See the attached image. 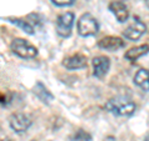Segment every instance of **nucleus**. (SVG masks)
<instances>
[{
    "instance_id": "39448f33",
    "label": "nucleus",
    "mask_w": 149,
    "mask_h": 141,
    "mask_svg": "<svg viewBox=\"0 0 149 141\" xmlns=\"http://www.w3.org/2000/svg\"><path fill=\"white\" fill-rule=\"evenodd\" d=\"M147 32V26L146 24L141 20L139 18H134L133 19V23L130 24L129 26H127L125 29L122 31V35L124 39H128V40H132V41H137L138 39Z\"/></svg>"
},
{
    "instance_id": "f257e3e1",
    "label": "nucleus",
    "mask_w": 149,
    "mask_h": 141,
    "mask_svg": "<svg viewBox=\"0 0 149 141\" xmlns=\"http://www.w3.org/2000/svg\"><path fill=\"white\" fill-rule=\"evenodd\" d=\"M104 109L116 116H132L137 110V105L128 97L116 96L106 102Z\"/></svg>"
},
{
    "instance_id": "6ab92c4d",
    "label": "nucleus",
    "mask_w": 149,
    "mask_h": 141,
    "mask_svg": "<svg viewBox=\"0 0 149 141\" xmlns=\"http://www.w3.org/2000/svg\"><path fill=\"white\" fill-rule=\"evenodd\" d=\"M0 141H14V140L10 137H5V139H0Z\"/></svg>"
},
{
    "instance_id": "7ed1b4c3",
    "label": "nucleus",
    "mask_w": 149,
    "mask_h": 141,
    "mask_svg": "<svg viewBox=\"0 0 149 141\" xmlns=\"http://www.w3.org/2000/svg\"><path fill=\"white\" fill-rule=\"evenodd\" d=\"M10 49L20 59H34L39 54L37 48H35L31 43L25 39H21V37H16L11 41Z\"/></svg>"
},
{
    "instance_id": "9b49d317",
    "label": "nucleus",
    "mask_w": 149,
    "mask_h": 141,
    "mask_svg": "<svg viewBox=\"0 0 149 141\" xmlns=\"http://www.w3.org/2000/svg\"><path fill=\"white\" fill-rule=\"evenodd\" d=\"M32 91H34L35 96L39 99V100L42 102V104H45V105H50L51 101H54V99H55V96L52 95V92H51L41 81H37L35 84L34 89H32Z\"/></svg>"
},
{
    "instance_id": "f8f14e48",
    "label": "nucleus",
    "mask_w": 149,
    "mask_h": 141,
    "mask_svg": "<svg viewBox=\"0 0 149 141\" xmlns=\"http://www.w3.org/2000/svg\"><path fill=\"white\" fill-rule=\"evenodd\" d=\"M147 54H148V44H144V45L129 49L127 53L124 54V59L128 60V61L134 63V61H137L139 58H142V56L147 55Z\"/></svg>"
},
{
    "instance_id": "ddd939ff",
    "label": "nucleus",
    "mask_w": 149,
    "mask_h": 141,
    "mask_svg": "<svg viewBox=\"0 0 149 141\" xmlns=\"http://www.w3.org/2000/svg\"><path fill=\"white\" fill-rule=\"evenodd\" d=\"M133 80H134V84L137 86L142 87L146 92L149 90V73L147 69H141L139 71H137Z\"/></svg>"
},
{
    "instance_id": "a211bd4d",
    "label": "nucleus",
    "mask_w": 149,
    "mask_h": 141,
    "mask_svg": "<svg viewBox=\"0 0 149 141\" xmlns=\"http://www.w3.org/2000/svg\"><path fill=\"white\" fill-rule=\"evenodd\" d=\"M103 141H116V137L114 136H107Z\"/></svg>"
},
{
    "instance_id": "dca6fc26",
    "label": "nucleus",
    "mask_w": 149,
    "mask_h": 141,
    "mask_svg": "<svg viewBox=\"0 0 149 141\" xmlns=\"http://www.w3.org/2000/svg\"><path fill=\"white\" fill-rule=\"evenodd\" d=\"M52 4H55L56 6L63 8V6H71L76 3V0H51Z\"/></svg>"
},
{
    "instance_id": "1a4fd4ad",
    "label": "nucleus",
    "mask_w": 149,
    "mask_h": 141,
    "mask_svg": "<svg viewBox=\"0 0 149 141\" xmlns=\"http://www.w3.org/2000/svg\"><path fill=\"white\" fill-rule=\"evenodd\" d=\"M62 65L67 70H80L87 66V58L83 54H74L63 59Z\"/></svg>"
},
{
    "instance_id": "423d86ee",
    "label": "nucleus",
    "mask_w": 149,
    "mask_h": 141,
    "mask_svg": "<svg viewBox=\"0 0 149 141\" xmlns=\"http://www.w3.org/2000/svg\"><path fill=\"white\" fill-rule=\"evenodd\" d=\"M9 125L16 134H24L30 129L32 121L27 115L16 112V114H13L9 117Z\"/></svg>"
},
{
    "instance_id": "20e7f679",
    "label": "nucleus",
    "mask_w": 149,
    "mask_h": 141,
    "mask_svg": "<svg viewBox=\"0 0 149 141\" xmlns=\"http://www.w3.org/2000/svg\"><path fill=\"white\" fill-rule=\"evenodd\" d=\"M74 19H76V15L72 11H66L57 16V19H56V31H57L58 36L65 37V39L71 36Z\"/></svg>"
},
{
    "instance_id": "0eeeda50",
    "label": "nucleus",
    "mask_w": 149,
    "mask_h": 141,
    "mask_svg": "<svg viewBox=\"0 0 149 141\" xmlns=\"http://www.w3.org/2000/svg\"><path fill=\"white\" fill-rule=\"evenodd\" d=\"M92 68H93V76L102 79L109 71L111 60L108 56H104V55L96 56V58H93V60H92Z\"/></svg>"
},
{
    "instance_id": "6e6552de",
    "label": "nucleus",
    "mask_w": 149,
    "mask_h": 141,
    "mask_svg": "<svg viewBox=\"0 0 149 141\" xmlns=\"http://www.w3.org/2000/svg\"><path fill=\"white\" fill-rule=\"evenodd\" d=\"M97 46L102 50L117 51L119 49H123L125 46V43L123 41V39H120L118 36H106L97 43Z\"/></svg>"
},
{
    "instance_id": "aec40b11",
    "label": "nucleus",
    "mask_w": 149,
    "mask_h": 141,
    "mask_svg": "<svg viewBox=\"0 0 149 141\" xmlns=\"http://www.w3.org/2000/svg\"><path fill=\"white\" fill-rule=\"evenodd\" d=\"M148 137H149V136H148V135H146V139H144V141H148Z\"/></svg>"
},
{
    "instance_id": "f3484780",
    "label": "nucleus",
    "mask_w": 149,
    "mask_h": 141,
    "mask_svg": "<svg viewBox=\"0 0 149 141\" xmlns=\"http://www.w3.org/2000/svg\"><path fill=\"white\" fill-rule=\"evenodd\" d=\"M5 104H6V96L0 92V105H5Z\"/></svg>"
},
{
    "instance_id": "2eb2a0df",
    "label": "nucleus",
    "mask_w": 149,
    "mask_h": 141,
    "mask_svg": "<svg viewBox=\"0 0 149 141\" xmlns=\"http://www.w3.org/2000/svg\"><path fill=\"white\" fill-rule=\"evenodd\" d=\"M70 140L71 141H92V135L90 133H87L85 130H77L70 136Z\"/></svg>"
},
{
    "instance_id": "f03ea898",
    "label": "nucleus",
    "mask_w": 149,
    "mask_h": 141,
    "mask_svg": "<svg viewBox=\"0 0 149 141\" xmlns=\"http://www.w3.org/2000/svg\"><path fill=\"white\" fill-rule=\"evenodd\" d=\"M100 30V24L97 19L90 13L82 14L77 21V32L82 37L95 36Z\"/></svg>"
},
{
    "instance_id": "9d476101",
    "label": "nucleus",
    "mask_w": 149,
    "mask_h": 141,
    "mask_svg": "<svg viewBox=\"0 0 149 141\" xmlns=\"http://www.w3.org/2000/svg\"><path fill=\"white\" fill-rule=\"evenodd\" d=\"M109 11L113 14L118 23H125L129 18L128 6L123 1H112L108 5Z\"/></svg>"
},
{
    "instance_id": "4468645a",
    "label": "nucleus",
    "mask_w": 149,
    "mask_h": 141,
    "mask_svg": "<svg viewBox=\"0 0 149 141\" xmlns=\"http://www.w3.org/2000/svg\"><path fill=\"white\" fill-rule=\"evenodd\" d=\"M5 20L9 21L10 24H14V25H16L17 27H20V29L24 32H26V34H29V35H34L35 34L34 26H32L29 21L22 20V19H19V18H6Z\"/></svg>"
}]
</instances>
